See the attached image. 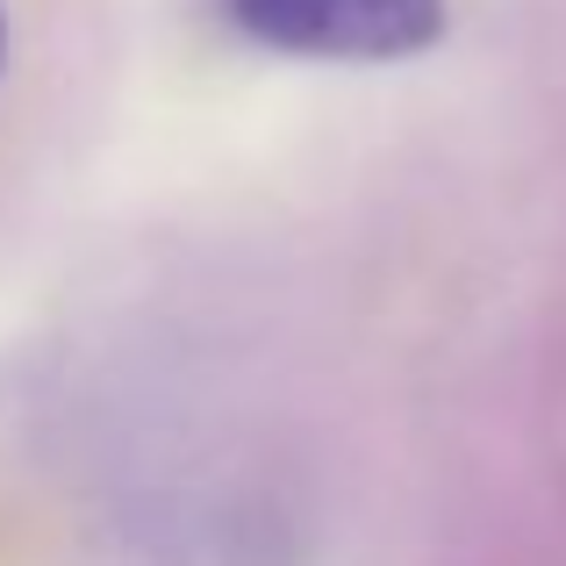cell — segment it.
Here are the masks:
<instances>
[{"label":"cell","instance_id":"obj_2","mask_svg":"<svg viewBox=\"0 0 566 566\" xmlns=\"http://www.w3.org/2000/svg\"><path fill=\"white\" fill-rule=\"evenodd\" d=\"M8 72H14V14L0 0V94H8Z\"/></svg>","mask_w":566,"mask_h":566},{"label":"cell","instance_id":"obj_1","mask_svg":"<svg viewBox=\"0 0 566 566\" xmlns=\"http://www.w3.org/2000/svg\"><path fill=\"white\" fill-rule=\"evenodd\" d=\"M237 36L331 65H401L444 36V0H222Z\"/></svg>","mask_w":566,"mask_h":566}]
</instances>
